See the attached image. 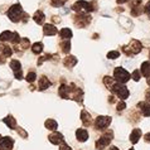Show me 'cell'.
<instances>
[{
  "label": "cell",
  "instance_id": "46",
  "mask_svg": "<svg viewBox=\"0 0 150 150\" xmlns=\"http://www.w3.org/2000/svg\"><path fill=\"white\" fill-rule=\"evenodd\" d=\"M109 150H119V148H117V146H111Z\"/></svg>",
  "mask_w": 150,
  "mask_h": 150
},
{
  "label": "cell",
  "instance_id": "32",
  "mask_svg": "<svg viewBox=\"0 0 150 150\" xmlns=\"http://www.w3.org/2000/svg\"><path fill=\"white\" fill-rule=\"evenodd\" d=\"M130 13H131V15H132V16H139L141 13H144V6H141V5L132 6Z\"/></svg>",
  "mask_w": 150,
  "mask_h": 150
},
{
  "label": "cell",
  "instance_id": "26",
  "mask_svg": "<svg viewBox=\"0 0 150 150\" xmlns=\"http://www.w3.org/2000/svg\"><path fill=\"white\" fill-rule=\"evenodd\" d=\"M58 33H59V37L62 39H69V38H72V35H73V33L69 28H63Z\"/></svg>",
  "mask_w": 150,
  "mask_h": 150
},
{
  "label": "cell",
  "instance_id": "48",
  "mask_svg": "<svg viewBox=\"0 0 150 150\" xmlns=\"http://www.w3.org/2000/svg\"><path fill=\"white\" fill-rule=\"evenodd\" d=\"M129 150H134V149H132V148H131V149H129Z\"/></svg>",
  "mask_w": 150,
  "mask_h": 150
},
{
  "label": "cell",
  "instance_id": "43",
  "mask_svg": "<svg viewBox=\"0 0 150 150\" xmlns=\"http://www.w3.org/2000/svg\"><path fill=\"white\" fill-rule=\"evenodd\" d=\"M144 140L146 141V143H150V132H148V134L144 135Z\"/></svg>",
  "mask_w": 150,
  "mask_h": 150
},
{
  "label": "cell",
  "instance_id": "42",
  "mask_svg": "<svg viewBox=\"0 0 150 150\" xmlns=\"http://www.w3.org/2000/svg\"><path fill=\"white\" fill-rule=\"evenodd\" d=\"M145 98H146V102L150 103V90H148L146 92H145Z\"/></svg>",
  "mask_w": 150,
  "mask_h": 150
},
{
  "label": "cell",
  "instance_id": "5",
  "mask_svg": "<svg viewBox=\"0 0 150 150\" xmlns=\"http://www.w3.org/2000/svg\"><path fill=\"white\" fill-rule=\"evenodd\" d=\"M130 78H131V74L129 73L125 68L116 67L114 69V80L117 83H121V85H124V83H126L129 80H130Z\"/></svg>",
  "mask_w": 150,
  "mask_h": 150
},
{
  "label": "cell",
  "instance_id": "45",
  "mask_svg": "<svg viewBox=\"0 0 150 150\" xmlns=\"http://www.w3.org/2000/svg\"><path fill=\"white\" fill-rule=\"evenodd\" d=\"M127 1H130V0H116V3H117V4H125Z\"/></svg>",
  "mask_w": 150,
  "mask_h": 150
},
{
  "label": "cell",
  "instance_id": "7",
  "mask_svg": "<svg viewBox=\"0 0 150 150\" xmlns=\"http://www.w3.org/2000/svg\"><path fill=\"white\" fill-rule=\"evenodd\" d=\"M91 15L85 14V13H77L76 15L73 16V23L74 25L78 28H85L91 23Z\"/></svg>",
  "mask_w": 150,
  "mask_h": 150
},
{
  "label": "cell",
  "instance_id": "28",
  "mask_svg": "<svg viewBox=\"0 0 150 150\" xmlns=\"http://www.w3.org/2000/svg\"><path fill=\"white\" fill-rule=\"evenodd\" d=\"M13 35H14V32H10V30H5L0 34V42H8V40H13Z\"/></svg>",
  "mask_w": 150,
  "mask_h": 150
},
{
  "label": "cell",
  "instance_id": "18",
  "mask_svg": "<svg viewBox=\"0 0 150 150\" xmlns=\"http://www.w3.org/2000/svg\"><path fill=\"white\" fill-rule=\"evenodd\" d=\"M69 98H72V100H74L76 102H78V103H82V98H83V91L81 90V88H77L73 91L72 93L69 95Z\"/></svg>",
  "mask_w": 150,
  "mask_h": 150
},
{
  "label": "cell",
  "instance_id": "47",
  "mask_svg": "<svg viewBox=\"0 0 150 150\" xmlns=\"http://www.w3.org/2000/svg\"><path fill=\"white\" fill-rule=\"evenodd\" d=\"M148 85H149V86H150V77H149V78H148Z\"/></svg>",
  "mask_w": 150,
  "mask_h": 150
},
{
  "label": "cell",
  "instance_id": "27",
  "mask_svg": "<svg viewBox=\"0 0 150 150\" xmlns=\"http://www.w3.org/2000/svg\"><path fill=\"white\" fill-rule=\"evenodd\" d=\"M44 126L48 129V130H52V131H56L57 130V127H58V124L56 120H53V119H48V120H45V122H44Z\"/></svg>",
  "mask_w": 150,
  "mask_h": 150
},
{
  "label": "cell",
  "instance_id": "17",
  "mask_svg": "<svg viewBox=\"0 0 150 150\" xmlns=\"http://www.w3.org/2000/svg\"><path fill=\"white\" fill-rule=\"evenodd\" d=\"M76 137L78 141H81V143H85V141L88 140V132L85 129H77L76 130Z\"/></svg>",
  "mask_w": 150,
  "mask_h": 150
},
{
  "label": "cell",
  "instance_id": "21",
  "mask_svg": "<svg viewBox=\"0 0 150 150\" xmlns=\"http://www.w3.org/2000/svg\"><path fill=\"white\" fill-rule=\"evenodd\" d=\"M140 73L144 77L149 78L150 77V61H145L141 63V68H140Z\"/></svg>",
  "mask_w": 150,
  "mask_h": 150
},
{
  "label": "cell",
  "instance_id": "29",
  "mask_svg": "<svg viewBox=\"0 0 150 150\" xmlns=\"http://www.w3.org/2000/svg\"><path fill=\"white\" fill-rule=\"evenodd\" d=\"M43 48H44L43 43H40V42H37V43H34V44L32 45V52L34 53V54H40V53L43 52Z\"/></svg>",
  "mask_w": 150,
  "mask_h": 150
},
{
  "label": "cell",
  "instance_id": "19",
  "mask_svg": "<svg viewBox=\"0 0 150 150\" xmlns=\"http://www.w3.org/2000/svg\"><path fill=\"white\" fill-rule=\"evenodd\" d=\"M0 54H1L4 58H8L13 54V51H11V48L8 44L0 43Z\"/></svg>",
  "mask_w": 150,
  "mask_h": 150
},
{
  "label": "cell",
  "instance_id": "34",
  "mask_svg": "<svg viewBox=\"0 0 150 150\" xmlns=\"http://www.w3.org/2000/svg\"><path fill=\"white\" fill-rule=\"evenodd\" d=\"M120 57V52L119 51H111L107 53V58L109 59H116V58Z\"/></svg>",
  "mask_w": 150,
  "mask_h": 150
},
{
  "label": "cell",
  "instance_id": "4",
  "mask_svg": "<svg viewBox=\"0 0 150 150\" xmlns=\"http://www.w3.org/2000/svg\"><path fill=\"white\" fill-rule=\"evenodd\" d=\"M114 139V131L112 130H103L102 136L98 140H96V149L97 150H103L106 146L111 144V140Z\"/></svg>",
  "mask_w": 150,
  "mask_h": 150
},
{
  "label": "cell",
  "instance_id": "9",
  "mask_svg": "<svg viewBox=\"0 0 150 150\" xmlns=\"http://www.w3.org/2000/svg\"><path fill=\"white\" fill-rule=\"evenodd\" d=\"M10 68L13 69L14 77L16 80H23V71H22V64L18 59H11L10 61Z\"/></svg>",
  "mask_w": 150,
  "mask_h": 150
},
{
  "label": "cell",
  "instance_id": "16",
  "mask_svg": "<svg viewBox=\"0 0 150 150\" xmlns=\"http://www.w3.org/2000/svg\"><path fill=\"white\" fill-rule=\"evenodd\" d=\"M81 120H82V124L85 125V126H91V125H92V116H91L86 110L81 111Z\"/></svg>",
  "mask_w": 150,
  "mask_h": 150
},
{
  "label": "cell",
  "instance_id": "1",
  "mask_svg": "<svg viewBox=\"0 0 150 150\" xmlns=\"http://www.w3.org/2000/svg\"><path fill=\"white\" fill-rule=\"evenodd\" d=\"M6 15L9 16V19L13 23H19L20 20H23V22L25 23L27 20H28V18H29V15L23 11V6H22V4H19V3H16V4H14V5H11L9 8V10H8Z\"/></svg>",
  "mask_w": 150,
  "mask_h": 150
},
{
  "label": "cell",
  "instance_id": "6",
  "mask_svg": "<svg viewBox=\"0 0 150 150\" xmlns=\"http://www.w3.org/2000/svg\"><path fill=\"white\" fill-rule=\"evenodd\" d=\"M112 93L116 95L117 97L120 98V101H124V100H126L129 97V95H130V92H129L127 87L125 85H121V83H117L116 82L114 86H112V88L110 90Z\"/></svg>",
  "mask_w": 150,
  "mask_h": 150
},
{
  "label": "cell",
  "instance_id": "13",
  "mask_svg": "<svg viewBox=\"0 0 150 150\" xmlns=\"http://www.w3.org/2000/svg\"><path fill=\"white\" fill-rule=\"evenodd\" d=\"M57 33H58V29L53 25V24H44L43 25V34L44 35L51 37V35H56Z\"/></svg>",
  "mask_w": 150,
  "mask_h": 150
},
{
  "label": "cell",
  "instance_id": "23",
  "mask_svg": "<svg viewBox=\"0 0 150 150\" xmlns=\"http://www.w3.org/2000/svg\"><path fill=\"white\" fill-rule=\"evenodd\" d=\"M3 122L5 124L9 129H15V127H16V120H15L11 115H8L6 117H4V119H3Z\"/></svg>",
  "mask_w": 150,
  "mask_h": 150
},
{
  "label": "cell",
  "instance_id": "49",
  "mask_svg": "<svg viewBox=\"0 0 150 150\" xmlns=\"http://www.w3.org/2000/svg\"><path fill=\"white\" fill-rule=\"evenodd\" d=\"M149 57H150V51H149Z\"/></svg>",
  "mask_w": 150,
  "mask_h": 150
},
{
  "label": "cell",
  "instance_id": "15",
  "mask_svg": "<svg viewBox=\"0 0 150 150\" xmlns=\"http://www.w3.org/2000/svg\"><path fill=\"white\" fill-rule=\"evenodd\" d=\"M29 47H30V42H29V39H28V38H23V39H20L19 43L14 45V48H15V51H16V52H19L20 49H22V51H25V49H28Z\"/></svg>",
  "mask_w": 150,
  "mask_h": 150
},
{
  "label": "cell",
  "instance_id": "35",
  "mask_svg": "<svg viewBox=\"0 0 150 150\" xmlns=\"http://www.w3.org/2000/svg\"><path fill=\"white\" fill-rule=\"evenodd\" d=\"M66 0H51V5L54 8H59L62 5H64Z\"/></svg>",
  "mask_w": 150,
  "mask_h": 150
},
{
  "label": "cell",
  "instance_id": "41",
  "mask_svg": "<svg viewBox=\"0 0 150 150\" xmlns=\"http://www.w3.org/2000/svg\"><path fill=\"white\" fill-rule=\"evenodd\" d=\"M144 13L150 14V1H148V3H146V5L144 6Z\"/></svg>",
  "mask_w": 150,
  "mask_h": 150
},
{
  "label": "cell",
  "instance_id": "3",
  "mask_svg": "<svg viewBox=\"0 0 150 150\" xmlns=\"http://www.w3.org/2000/svg\"><path fill=\"white\" fill-rule=\"evenodd\" d=\"M72 10H74L76 13H85V14L91 13V11L96 10V1L88 3V1H85V0H78V1L73 4Z\"/></svg>",
  "mask_w": 150,
  "mask_h": 150
},
{
  "label": "cell",
  "instance_id": "10",
  "mask_svg": "<svg viewBox=\"0 0 150 150\" xmlns=\"http://www.w3.org/2000/svg\"><path fill=\"white\" fill-rule=\"evenodd\" d=\"M48 140L51 141L52 144H54V145H61V144L64 141V136L62 135L59 131L56 130V131H52L51 134H49Z\"/></svg>",
  "mask_w": 150,
  "mask_h": 150
},
{
  "label": "cell",
  "instance_id": "36",
  "mask_svg": "<svg viewBox=\"0 0 150 150\" xmlns=\"http://www.w3.org/2000/svg\"><path fill=\"white\" fill-rule=\"evenodd\" d=\"M131 78H132V80H134L135 82L140 81V71H139V69H135L134 72L131 73Z\"/></svg>",
  "mask_w": 150,
  "mask_h": 150
},
{
  "label": "cell",
  "instance_id": "8",
  "mask_svg": "<svg viewBox=\"0 0 150 150\" xmlns=\"http://www.w3.org/2000/svg\"><path fill=\"white\" fill-rule=\"evenodd\" d=\"M112 119L111 116H97L95 120V129L96 130H100V131H103L105 129L109 127V125L111 124Z\"/></svg>",
  "mask_w": 150,
  "mask_h": 150
},
{
  "label": "cell",
  "instance_id": "12",
  "mask_svg": "<svg viewBox=\"0 0 150 150\" xmlns=\"http://www.w3.org/2000/svg\"><path fill=\"white\" fill-rule=\"evenodd\" d=\"M137 109H140V114L145 116V117H149L150 116V103L146 101H140L137 103Z\"/></svg>",
  "mask_w": 150,
  "mask_h": 150
},
{
  "label": "cell",
  "instance_id": "39",
  "mask_svg": "<svg viewBox=\"0 0 150 150\" xmlns=\"http://www.w3.org/2000/svg\"><path fill=\"white\" fill-rule=\"evenodd\" d=\"M141 3H143V0H132V1L130 3V5H131V8L137 6V5H141Z\"/></svg>",
  "mask_w": 150,
  "mask_h": 150
},
{
  "label": "cell",
  "instance_id": "11",
  "mask_svg": "<svg viewBox=\"0 0 150 150\" xmlns=\"http://www.w3.org/2000/svg\"><path fill=\"white\" fill-rule=\"evenodd\" d=\"M14 145V140L10 136H5L0 139V150H11Z\"/></svg>",
  "mask_w": 150,
  "mask_h": 150
},
{
  "label": "cell",
  "instance_id": "40",
  "mask_svg": "<svg viewBox=\"0 0 150 150\" xmlns=\"http://www.w3.org/2000/svg\"><path fill=\"white\" fill-rule=\"evenodd\" d=\"M18 134H19L20 136H22V137H24V139H25V137H28V134L23 130V129H20V127L18 129Z\"/></svg>",
  "mask_w": 150,
  "mask_h": 150
},
{
  "label": "cell",
  "instance_id": "25",
  "mask_svg": "<svg viewBox=\"0 0 150 150\" xmlns=\"http://www.w3.org/2000/svg\"><path fill=\"white\" fill-rule=\"evenodd\" d=\"M33 19H34V22L37 24H44V20H45V16H44V13L43 11H40V10H37L34 15H33Z\"/></svg>",
  "mask_w": 150,
  "mask_h": 150
},
{
  "label": "cell",
  "instance_id": "2",
  "mask_svg": "<svg viewBox=\"0 0 150 150\" xmlns=\"http://www.w3.org/2000/svg\"><path fill=\"white\" fill-rule=\"evenodd\" d=\"M121 51L127 57H132V56H135V54H137V53H140L141 51H143V44H141L137 39H131L130 43H129L127 45H122Z\"/></svg>",
  "mask_w": 150,
  "mask_h": 150
},
{
  "label": "cell",
  "instance_id": "44",
  "mask_svg": "<svg viewBox=\"0 0 150 150\" xmlns=\"http://www.w3.org/2000/svg\"><path fill=\"white\" fill-rule=\"evenodd\" d=\"M109 102H110V103H115V102H116L114 96H110V97H109Z\"/></svg>",
  "mask_w": 150,
  "mask_h": 150
},
{
  "label": "cell",
  "instance_id": "20",
  "mask_svg": "<svg viewBox=\"0 0 150 150\" xmlns=\"http://www.w3.org/2000/svg\"><path fill=\"white\" fill-rule=\"evenodd\" d=\"M63 64L66 66L67 68H73L74 66L77 64V58L74 56H67L63 59Z\"/></svg>",
  "mask_w": 150,
  "mask_h": 150
},
{
  "label": "cell",
  "instance_id": "30",
  "mask_svg": "<svg viewBox=\"0 0 150 150\" xmlns=\"http://www.w3.org/2000/svg\"><path fill=\"white\" fill-rule=\"evenodd\" d=\"M61 49L63 53H68L71 51V40L69 39H63L61 42Z\"/></svg>",
  "mask_w": 150,
  "mask_h": 150
},
{
  "label": "cell",
  "instance_id": "24",
  "mask_svg": "<svg viewBox=\"0 0 150 150\" xmlns=\"http://www.w3.org/2000/svg\"><path fill=\"white\" fill-rule=\"evenodd\" d=\"M141 137V129H134L130 134V141L131 144H136Z\"/></svg>",
  "mask_w": 150,
  "mask_h": 150
},
{
  "label": "cell",
  "instance_id": "33",
  "mask_svg": "<svg viewBox=\"0 0 150 150\" xmlns=\"http://www.w3.org/2000/svg\"><path fill=\"white\" fill-rule=\"evenodd\" d=\"M35 78H37V74H35V72H34V71H32V72H29V73L27 74L25 80H27L29 83H33V82L35 81Z\"/></svg>",
  "mask_w": 150,
  "mask_h": 150
},
{
  "label": "cell",
  "instance_id": "31",
  "mask_svg": "<svg viewBox=\"0 0 150 150\" xmlns=\"http://www.w3.org/2000/svg\"><path fill=\"white\" fill-rule=\"evenodd\" d=\"M103 83H105V86L107 87V88L111 90L112 86H114L115 83H116V81H115L112 77H110V76H105V77H103Z\"/></svg>",
  "mask_w": 150,
  "mask_h": 150
},
{
  "label": "cell",
  "instance_id": "22",
  "mask_svg": "<svg viewBox=\"0 0 150 150\" xmlns=\"http://www.w3.org/2000/svg\"><path fill=\"white\" fill-rule=\"evenodd\" d=\"M49 86H52V82L49 81L45 76H42L39 78V91H45Z\"/></svg>",
  "mask_w": 150,
  "mask_h": 150
},
{
  "label": "cell",
  "instance_id": "14",
  "mask_svg": "<svg viewBox=\"0 0 150 150\" xmlns=\"http://www.w3.org/2000/svg\"><path fill=\"white\" fill-rule=\"evenodd\" d=\"M69 93H71L69 86L64 85V83H63V85H61V86H59V88H58V95H59L62 98L68 100V98H69Z\"/></svg>",
  "mask_w": 150,
  "mask_h": 150
},
{
  "label": "cell",
  "instance_id": "37",
  "mask_svg": "<svg viewBox=\"0 0 150 150\" xmlns=\"http://www.w3.org/2000/svg\"><path fill=\"white\" fill-rule=\"evenodd\" d=\"M125 109H126V103H125V101H119L117 106H116V110H117V112H121Z\"/></svg>",
  "mask_w": 150,
  "mask_h": 150
},
{
  "label": "cell",
  "instance_id": "38",
  "mask_svg": "<svg viewBox=\"0 0 150 150\" xmlns=\"http://www.w3.org/2000/svg\"><path fill=\"white\" fill-rule=\"evenodd\" d=\"M59 150H72V148H71L68 144H66L64 141H63V143L61 144V146H59Z\"/></svg>",
  "mask_w": 150,
  "mask_h": 150
}]
</instances>
